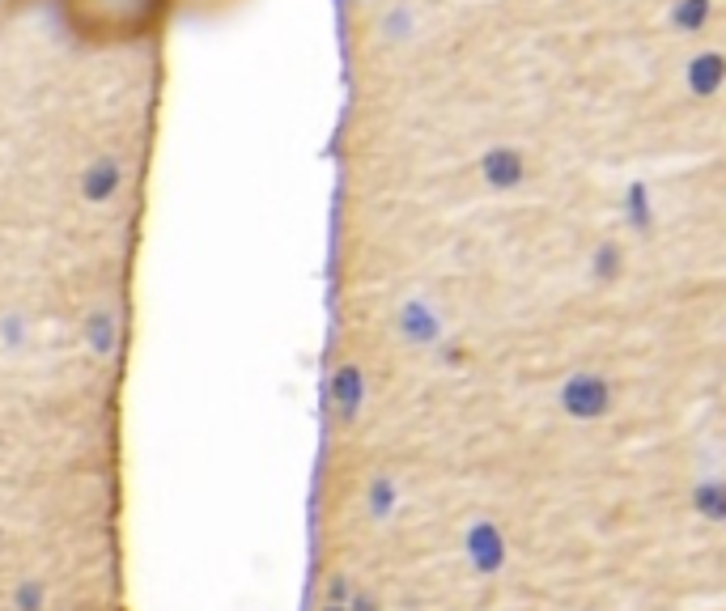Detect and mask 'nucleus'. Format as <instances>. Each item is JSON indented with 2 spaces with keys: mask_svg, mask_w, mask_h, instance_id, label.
Wrapping results in <instances>:
<instances>
[{
  "mask_svg": "<svg viewBox=\"0 0 726 611\" xmlns=\"http://www.w3.org/2000/svg\"><path fill=\"white\" fill-rule=\"evenodd\" d=\"M569 404H574V412H599L603 391H599L595 382H574V386H569Z\"/></svg>",
  "mask_w": 726,
  "mask_h": 611,
  "instance_id": "obj_1",
  "label": "nucleus"
},
{
  "mask_svg": "<svg viewBox=\"0 0 726 611\" xmlns=\"http://www.w3.org/2000/svg\"><path fill=\"white\" fill-rule=\"evenodd\" d=\"M713 81H718V60H701V64H697V73H692V85L709 89Z\"/></svg>",
  "mask_w": 726,
  "mask_h": 611,
  "instance_id": "obj_2",
  "label": "nucleus"
}]
</instances>
